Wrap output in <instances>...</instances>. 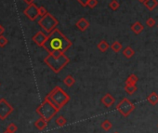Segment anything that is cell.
Listing matches in <instances>:
<instances>
[{"label": "cell", "mask_w": 158, "mask_h": 133, "mask_svg": "<svg viewBox=\"0 0 158 133\" xmlns=\"http://www.w3.org/2000/svg\"><path fill=\"white\" fill-rule=\"evenodd\" d=\"M72 42L67 38L59 29H54L47 36L46 42L42 48H44L47 52L53 56H59L64 53L72 47Z\"/></svg>", "instance_id": "cell-1"}, {"label": "cell", "mask_w": 158, "mask_h": 133, "mask_svg": "<svg viewBox=\"0 0 158 133\" xmlns=\"http://www.w3.org/2000/svg\"><path fill=\"white\" fill-rule=\"evenodd\" d=\"M46 97L59 111L70 101V96L59 86H56Z\"/></svg>", "instance_id": "cell-2"}, {"label": "cell", "mask_w": 158, "mask_h": 133, "mask_svg": "<svg viewBox=\"0 0 158 133\" xmlns=\"http://www.w3.org/2000/svg\"><path fill=\"white\" fill-rule=\"evenodd\" d=\"M44 62L54 73L58 74L69 63L70 59L65 55V53H61L59 56H53L49 53V55L44 59Z\"/></svg>", "instance_id": "cell-3"}, {"label": "cell", "mask_w": 158, "mask_h": 133, "mask_svg": "<svg viewBox=\"0 0 158 133\" xmlns=\"http://www.w3.org/2000/svg\"><path fill=\"white\" fill-rule=\"evenodd\" d=\"M35 112H36V114L39 116L44 118L47 122L49 123V121L58 114L59 110L51 103V101L47 99V97H45L43 103L36 108Z\"/></svg>", "instance_id": "cell-4"}, {"label": "cell", "mask_w": 158, "mask_h": 133, "mask_svg": "<svg viewBox=\"0 0 158 133\" xmlns=\"http://www.w3.org/2000/svg\"><path fill=\"white\" fill-rule=\"evenodd\" d=\"M38 24L41 26L43 30H45L47 33H51L59 24L58 20L55 18L52 14L47 12L46 15H44L38 22Z\"/></svg>", "instance_id": "cell-5"}, {"label": "cell", "mask_w": 158, "mask_h": 133, "mask_svg": "<svg viewBox=\"0 0 158 133\" xmlns=\"http://www.w3.org/2000/svg\"><path fill=\"white\" fill-rule=\"evenodd\" d=\"M116 110L123 116L126 117L135 110V104L131 103L128 98H124V99L116 105Z\"/></svg>", "instance_id": "cell-6"}, {"label": "cell", "mask_w": 158, "mask_h": 133, "mask_svg": "<svg viewBox=\"0 0 158 133\" xmlns=\"http://www.w3.org/2000/svg\"><path fill=\"white\" fill-rule=\"evenodd\" d=\"M13 107L5 98L0 99V119L5 120L13 113Z\"/></svg>", "instance_id": "cell-7"}, {"label": "cell", "mask_w": 158, "mask_h": 133, "mask_svg": "<svg viewBox=\"0 0 158 133\" xmlns=\"http://www.w3.org/2000/svg\"><path fill=\"white\" fill-rule=\"evenodd\" d=\"M23 14L28 18L30 21H35L38 17V7L35 4H30L28 7L23 10Z\"/></svg>", "instance_id": "cell-8"}, {"label": "cell", "mask_w": 158, "mask_h": 133, "mask_svg": "<svg viewBox=\"0 0 158 133\" xmlns=\"http://www.w3.org/2000/svg\"><path fill=\"white\" fill-rule=\"evenodd\" d=\"M47 36H46V34L44 32H42V31H38V32L35 34L34 36H33V37H32V40H33V42H34L38 47H43L44 43L47 40Z\"/></svg>", "instance_id": "cell-9"}, {"label": "cell", "mask_w": 158, "mask_h": 133, "mask_svg": "<svg viewBox=\"0 0 158 133\" xmlns=\"http://www.w3.org/2000/svg\"><path fill=\"white\" fill-rule=\"evenodd\" d=\"M101 101L105 107L109 108V107L113 106V105L114 104V103H115V99H114V97L112 94H110V93H106V94L101 98Z\"/></svg>", "instance_id": "cell-10"}, {"label": "cell", "mask_w": 158, "mask_h": 133, "mask_svg": "<svg viewBox=\"0 0 158 133\" xmlns=\"http://www.w3.org/2000/svg\"><path fill=\"white\" fill-rule=\"evenodd\" d=\"M76 26L81 31V32H85L89 27V22L88 20H86L85 18H80L76 23Z\"/></svg>", "instance_id": "cell-11"}, {"label": "cell", "mask_w": 158, "mask_h": 133, "mask_svg": "<svg viewBox=\"0 0 158 133\" xmlns=\"http://www.w3.org/2000/svg\"><path fill=\"white\" fill-rule=\"evenodd\" d=\"M34 127L36 130H38L39 131H43L44 130H46V128L47 127V122L42 117H39V118L34 122Z\"/></svg>", "instance_id": "cell-12"}, {"label": "cell", "mask_w": 158, "mask_h": 133, "mask_svg": "<svg viewBox=\"0 0 158 133\" xmlns=\"http://www.w3.org/2000/svg\"><path fill=\"white\" fill-rule=\"evenodd\" d=\"M142 4L146 7V9L148 10L153 11L158 6V1L157 0H144Z\"/></svg>", "instance_id": "cell-13"}, {"label": "cell", "mask_w": 158, "mask_h": 133, "mask_svg": "<svg viewBox=\"0 0 158 133\" xmlns=\"http://www.w3.org/2000/svg\"><path fill=\"white\" fill-rule=\"evenodd\" d=\"M131 30L133 31L134 34H140V33H142V31L144 30V26L141 24V22H134L133 24L131 25Z\"/></svg>", "instance_id": "cell-14"}, {"label": "cell", "mask_w": 158, "mask_h": 133, "mask_svg": "<svg viewBox=\"0 0 158 133\" xmlns=\"http://www.w3.org/2000/svg\"><path fill=\"white\" fill-rule=\"evenodd\" d=\"M147 101H149L152 105H156L158 103V94L156 92L153 91L151 94L147 97Z\"/></svg>", "instance_id": "cell-15"}, {"label": "cell", "mask_w": 158, "mask_h": 133, "mask_svg": "<svg viewBox=\"0 0 158 133\" xmlns=\"http://www.w3.org/2000/svg\"><path fill=\"white\" fill-rule=\"evenodd\" d=\"M97 48H98L99 50H100V51H101V52H106V51H107V50L109 49L110 45L107 43V41L101 40V41L97 45Z\"/></svg>", "instance_id": "cell-16"}, {"label": "cell", "mask_w": 158, "mask_h": 133, "mask_svg": "<svg viewBox=\"0 0 158 133\" xmlns=\"http://www.w3.org/2000/svg\"><path fill=\"white\" fill-rule=\"evenodd\" d=\"M123 55L126 58V59H130L132 58L134 55H135V50H134L131 47H126V48L124 49L123 50Z\"/></svg>", "instance_id": "cell-17"}, {"label": "cell", "mask_w": 158, "mask_h": 133, "mask_svg": "<svg viewBox=\"0 0 158 133\" xmlns=\"http://www.w3.org/2000/svg\"><path fill=\"white\" fill-rule=\"evenodd\" d=\"M138 81H139L138 76L136 75H134V74H131V75H129V76L126 78L125 85H136Z\"/></svg>", "instance_id": "cell-18"}, {"label": "cell", "mask_w": 158, "mask_h": 133, "mask_svg": "<svg viewBox=\"0 0 158 133\" xmlns=\"http://www.w3.org/2000/svg\"><path fill=\"white\" fill-rule=\"evenodd\" d=\"M63 83H64V85L66 86V87L68 88H71L72 86H74V84L76 83V79L73 77V76H67L64 79H63Z\"/></svg>", "instance_id": "cell-19"}, {"label": "cell", "mask_w": 158, "mask_h": 133, "mask_svg": "<svg viewBox=\"0 0 158 133\" xmlns=\"http://www.w3.org/2000/svg\"><path fill=\"white\" fill-rule=\"evenodd\" d=\"M125 90L128 95H132L137 91L136 85H125Z\"/></svg>", "instance_id": "cell-20"}, {"label": "cell", "mask_w": 158, "mask_h": 133, "mask_svg": "<svg viewBox=\"0 0 158 133\" xmlns=\"http://www.w3.org/2000/svg\"><path fill=\"white\" fill-rule=\"evenodd\" d=\"M122 48H123V46H122V44L120 42L118 41H114L112 45H111V49H112V50L113 52L115 53H118L120 51V50L122 49Z\"/></svg>", "instance_id": "cell-21"}, {"label": "cell", "mask_w": 158, "mask_h": 133, "mask_svg": "<svg viewBox=\"0 0 158 133\" xmlns=\"http://www.w3.org/2000/svg\"><path fill=\"white\" fill-rule=\"evenodd\" d=\"M101 128L103 130H105V131H109L111 128H113V124L110 122V121L108 120V119H105L103 122L101 123Z\"/></svg>", "instance_id": "cell-22"}, {"label": "cell", "mask_w": 158, "mask_h": 133, "mask_svg": "<svg viewBox=\"0 0 158 133\" xmlns=\"http://www.w3.org/2000/svg\"><path fill=\"white\" fill-rule=\"evenodd\" d=\"M55 123H56V125L58 127H63V126H65V125H66L67 120H66V118L64 116L60 115V116L57 117L56 120H55Z\"/></svg>", "instance_id": "cell-23"}, {"label": "cell", "mask_w": 158, "mask_h": 133, "mask_svg": "<svg viewBox=\"0 0 158 133\" xmlns=\"http://www.w3.org/2000/svg\"><path fill=\"white\" fill-rule=\"evenodd\" d=\"M119 7H120V4H119V2L117 1V0H112V1H111L110 4H109V7L113 11L117 10L118 9H119Z\"/></svg>", "instance_id": "cell-24"}, {"label": "cell", "mask_w": 158, "mask_h": 133, "mask_svg": "<svg viewBox=\"0 0 158 133\" xmlns=\"http://www.w3.org/2000/svg\"><path fill=\"white\" fill-rule=\"evenodd\" d=\"M7 130H9V132L11 133H15L16 131L18 130V127H17V125L14 124V123H10L7 125Z\"/></svg>", "instance_id": "cell-25"}, {"label": "cell", "mask_w": 158, "mask_h": 133, "mask_svg": "<svg viewBox=\"0 0 158 133\" xmlns=\"http://www.w3.org/2000/svg\"><path fill=\"white\" fill-rule=\"evenodd\" d=\"M155 23H156L155 20L153 18H152V17H150L147 21H146V24H147V26L150 27V28H153V27H155Z\"/></svg>", "instance_id": "cell-26"}, {"label": "cell", "mask_w": 158, "mask_h": 133, "mask_svg": "<svg viewBox=\"0 0 158 133\" xmlns=\"http://www.w3.org/2000/svg\"><path fill=\"white\" fill-rule=\"evenodd\" d=\"M7 39L4 36H0V48H5L7 44Z\"/></svg>", "instance_id": "cell-27"}, {"label": "cell", "mask_w": 158, "mask_h": 133, "mask_svg": "<svg viewBox=\"0 0 158 133\" xmlns=\"http://www.w3.org/2000/svg\"><path fill=\"white\" fill-rule=\"evenodd\" d=\"M97 5H98V0H88V3H86V7H90V9H94Z\"/></svg>", "instance_id": "cell-28"}, {"label": "cell", "mask_w": 158, "mask_h": 133, "mask_svg": "<svg viewBox=\"0 0 158 133\" xmlns=\"http://www.w3.org/2000/svg\"><path fill=\"white\" fill-rule=\"evenodd\" d=\"M47 13V11L45 7H38V16H41L43 17L44 15H46Z\"/></svg>", "instance_id": "cell-29"}, {"label": "cell", "mask_w": 158, "mask_h": 133, "mask_svg": "<svg viewBox=\"0 0 158 133\" xmlns=\"http://www.w3.org/2000/svg\"><path fill=\"white\" fill-rule=\"evenodd\" d=\"M77 1L80 3L83 7H86V3H88V0H77Z\"/></svg>", "instance_id": "cell-30"}, {"label": "cell", "mask_w": 158, "mask_h": 133, "mask_svg": "<svg viewBox=\"0 0 158 133\" xmlns=\"http://www.w3.org/2000/svg\"><path fill=\"white\" fill-rule=\"evenodd\" d=\"M4 33H5V28L2 25H0V36H3Z\"/></svg>", "instance_id": "cell-31"}, {"label": "cell", "mask_w": 158, "mask_h": 133, "mask_svg": "<svg viewBox=\"0 0 158 133\" xmlns=\"http://www.w3.org/2000/svg\"><path fill=\"white\" fill-rule=\"evenodd\" d=\"M26 4H28V5H30V4H33L34 2V0H23Z\"/></svg>", "instance_id": "cell-32"}, {"label": "cell", "mask_w": 158, "mask_h": 133, "mask_svg": "<svg viewBox=\"0 0 158 133\" xmlns=\"http://www.w3.org/2000/svg\"><path fill=\"white\" fill-rule=\"evenodd\" d=\"M3 133H11V132H9V130H6V131H4Z\"/></svg>", "instance_id": "cell-33"}, {"label": "cell", "mask_w": 158, "mask_h": 133, "mask_svg": "<svg viewBox=\"0 0 158 133\" xmlns=\"http://www.w3.org/2000/svg\"><path fill=\"white\" fill-rule=\"evenodd\" d=\"M139 1H140V2H141V3H142V2H143V1H144V0H139Z\"/></svg>", "instance_id": "cell-34"}, {"label": "cell", "mask_w": 158, "mask_h": 133, "mask_svg": "<svg viewBox=\"0 0 158 133\" xmlns=\"http://www.w3.org/2000/svg\"><path fill=\"white\" fill-rule=\"evenodd\" d=\"M114 133H118V132H114Z\"/></svg>", "instance_id": "cell-35"}, {"label": "cell", "mask_w": 158, "mask_h": 133, "mask_svg": "<svg viewBox=\"0 0 158 133\" xmlns=\"http://www.w3.org/2000/svg\"><path fill=\"white\" fill-rule=\"evenodd\" d=\"M157 27H158V24H157Z\"/></svg>", "instance_id": "cell-36"}, {"label": "cell", "mask_w": 158, "mask_h": 133, "mask_svg": "<svg viewBox=\"0 0 158 133\" xmlns=\"http://www.w3.org/2000/svg\"><path fill=\"white\" fill-rule=\"evenodd\" d=\"M157 127H158V126H157Z\"/></svg>", "instance_id": "cell-37"}]
</instances>
